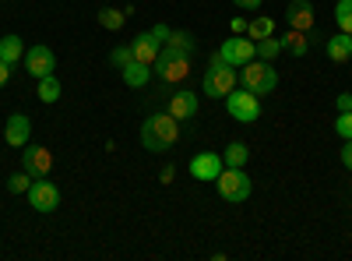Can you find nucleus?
<instances>
[{
	"label": "nucleus",
	"mask_w": 352,
	"mask_h": 261,
	"mask_svg": "<svg viewBox=\"0 0 352 261\" xmlns=\"http://www.w3.org/2000/svg\"><path fill=\"white\" fill-rule=\"evenodd\" d=\"M155 71H159V78L162 81H184L187 74H190V61H169V64H155Z\"/></svg>",
	"instance_id": "a211bd4d"
},
{
	"label": "nucleus",
	"mask_w": 352,
	"mask_h": 261,
	"mask_svg": "<svg viewBox=\"0 0 352 261\" xmlns=\"http://www.w3.org/2000/svg\"><path fill=\"white\" fill-rule=\"evenodd\" d=\"M28 205H32L36 212H43V216L56 212L60 209V187H56L53 180H46V177L32 180V187H28Z\"/></svg>",
	"instance_id": "0eeeda50"
},
{
	"label": "nucleus",
	"mask_w": 352,
	"mask_h": 261,
	"mask_svg": "<svg viewBox=\"0 0 352 261\" xmlns=\"http://www.w3.org/2000/svg\"><path fill=\"white\" fill-rule=\"evenodd\" d=\"M226 106H229V117L240 124H254L261 117V96H254L250 89H232L226 96Z\"/></svg>",
	"instance_id": "423d86ee"
},
{
	"label": "nucleus",
	"mask_w": 352,
	"mask_h": 261,
	"mask_svg": "<svg viewBox=\"0 0 352 261\" xmlns=\"http://www.w3.org/2000/svg\"><path fill=\"white\" fill-rule=\"evenodd\" d=\"M240 81H243V89H250L254 96H268L275 85H278V74H275V67L268 61H257V56H254V61L243 64Z\"/></svg>",
	"instance_id": "f03ea898"
},
{
	"label": "nucleus",
	"mask_w": 352,
	"mask_h": 261,
	"mask_svg": "<svg viewBox=\"0 0 352 261\" xmlns=\"http://www.w3.org/2000/svg\"><path fill=\"white\" fill-rule=\"evenodd\" d=\"M328 56H331L335 64H345L349 56H352V46H349V36L345 32H338V36L328 39Z\"/></svg>",
	"instance_id": "aec40b11"
},
{
	"label": "nucleus",
	"mask_w": 352,
	"mask_h": 261,
	"mask_svg": "<svg viewBox=\"0 0 352 261\" xmlns=\"http://www.w3.org/2000/svg\"><path fill=\"white\" fill-rule=\"evenodd\" d=\"M247 159H250V149H247L243 141H229L226 145V152H222V163L226 166H243Z\"/></svg>",
	"instance_id": "4be33fe9"
},
{
	"label": "nucleus",
	"mask_w": 352,
	"mask_h": 261,
	"mask_svg": "<svg viewBox=\"0 0 352 261\" xmlns=\"http://www.w3.org/2000/svg\"><path fill=\"white\" fill-rule=\"evenodd\" d=\"M180 141V121L173 117V113H155L141 124V145L148 152H169L173 145Z\"/></svg>",
	"instance_id": "f257e3e1"
},
{
	"label": "nucleus",
	"mask_w": 352,
	"mask_h": 261,
	"mask_svg": "<svg viewBox=\"0 0 352 261\" xmlns=\"http://www.w3.org/2000/svg\"><path fill=\"white\" fill-rule=\"evenodd\" d=\"M120 74H124V81L131 85V89H141V85H148L152 67H148V64H138V61H131L127 67H120Z\"/></svg>",
	"instance_id": "6ab92c4d"
},
{
	"label": "nucleus",
	"mask_w": 352,
	"mask_h": 261,
	"mask_svg": "<svg viewBox=\"0 0 352 261\" xmlns=\"http://www.w3.org/2000/svg\"><path fill=\"white\" fill-rule=\"evenodd\" d=\"M215 187L232 205H240V201L250 198V177L243 173V166H222V173L215 177Z\"/></svg>",
	"instance_id": "20e7f679"
},
{
	"label": "nucleus",
	"mask_w": 352,
	"mask_h": 261,
	"mask_svg": "<svg viewBox=\"0 0 352 261\" xmlns=\"http://www.w3.org/2000/svg\"><path fill=\"white\" fill-rule=\"evenodd\" d=\"M342 166H345V169H352V138L345 141V149H342Z\"/></svg>",
	"instance_id": "c756f323"
},
{
	"label": "nucleus",
	"mask_w": 352,
	"mask_h": 261,
	"mask_svg": "<svg viewBox=\"0 0 352 261\" xmlns=\"http://www.w3.org/2000/svg\"><path fill=\"white\" fill-rule=\"evenodd\" d=\"M173 32L169 25H155L152 32H141L134 43H131V50H134V61L138 64H148V67H155V61H159V50H162V43H166V36Z\"/></svg>",
	"instance_id": "39448f33"
},
{
	"label": "nucleus",
	"mask_w": 352,
	"mask_h": 261,
	"mask_svg": "<svg viewBox=\"0 0 352 261\" xmlns=\"http://www.w3.org/2000/svg\"><path fill=\"white\" fill-rule=\"evenodd\" d=\"M222 156L219 152H197L194 159H190V177L194 180H215L219 173H222Z\"/></svg>",
	"instance_id": "ddd939ff"
},
{
	"label": "nucleus",
	"mask_w": 352,
	"mask_h": 261,
	"mask_svg": "<svg viewBox=\"0 0 352 261\" xmlns=\"http://www.w3.org/2000/svg\"><path fill=\"white\" fill-rule=\"evenodd\" d=\"M173 177H176V169H173V166H162V173H159V180H162V184H173Z\"/></svg>",
	"instance_id": "f704fd0d"
},
{
	"label": "nucleus",
	"mask_w": 352,
	"mask_h": 261,
	"mask_svg": "<svg viewBox=\"0 0 352 261\" xmlns=\"http://www.w3.org/2000/svg\"><path fill=\"white\" fill-rule=\"evenodd\" d=\"M236 8H243V11H257L261 8V0H232Z\"/></svg>",
	"instance_id": "473e14b6"
},
{
	"label": "nucleus",
	"mask_w": 352,
	"mask_h": 261,
	"mask_svg": "<svg viewBox=\"0 0 352 261\" xmlns=\"http://www.w3.org/2000/svg\"><path fill=\"white\" fill-rule=\"evenodd\" d=\"M109 61H113L116 67H127V64L134 61V50H131V46H116V50L109 53Z\"/></svg>",
	"instance_id": "c85d7f7f"
},
{
	"label": "nucleus",
	"mask_w": 352,
	"mask_h": 261,
	"mask_svg": "<svg viewBox=\"0 0 352 261\" xmlns=\"http://www.w3.org/2000/svg\"><path fill=\"white\" fill-rule=\"evenodd\" d=\"M28 187H32V177L21 169V173H14V177H8V191L11 194H28Z\"/></svg>",
	"instance_id": "bb28decb"
},
{
	"label": "nucleus",
	"mask_w": 352,
	"mask_h": 261,
	"mask_svg": "<svg viewBox=\"0 0 352 261\" xmlns=\"http://www.w3.org/2000/svg\"><path fill=\"white\" fill-rule=\"evenodd\" d=\"M247 36H250L254 43L275 36V21H272V18H254V21H247Z\"/></svg>",
	"instance_id": "5701e85b"
},
{
	"label": "nucleus",
	"mask_w": 352,
	"mask_h": 261,
	"mask_svg": "<svg viewBox=\"0 0 352 261\" xmlns=\"http://www.w3.org/2000/svg\"><path fill=\"white\" fill-rule=\"evenodd\" d=\"M232 89H236V74H232V67L215 53L212 67L204 71V96H208V99H226Z\"/></svg>",
	"instance_id": "7ed1b4c3"
},
{
	"label": "nucleus",
	"mask_w": 352,
	"mask_h": 261,
	"mask_svg": "<svg viewBox=\"0 0 352 261\" xmlns=\"http://www.w3.org/2000/svg\"><path fill=\"white\" fill-rule=\"evenodd\" d=\"M349 46H352V36H349Z\"/></svg>",
	"instance_id": "c9c22d12"
},
{
	"label": "nucleus",
	"mask_w": 352,
	"mask_h": 261,
	"mask_svg": "<svg viewBox=\"0 0 352 261\" xmlns=\"http://www.w3.org/2000/svg\"><path fill=\"white\" fill-rule=\"evenodd\" d=\"M39 99L43 103H56V99H60V78H56V74L39 78Z\"/></svg>",
	"instance_id": "b1692460"
},
{
	"label": "nucleus",
	"mask_w": 352,
	"mask_h": 261,
	"mask_svg": "<svg viewBox=\"0 0 352 261\" xmlns=\"http://www.w3.org/2000/svg\"><path fill=\"white\" fill-rule=\"evenodd\" d=\"M127 14H131V11L106 8V11H99V25H102V28H109V32H120V28L127 25Z\"/></svg>",
	"instance_id": "412c9836"
},
{
	"label": "nucleus",
	"mask_w": 352,
	"mask_h": 261,
	"mask_svg": "<svg viewBox=\"0 0 352 261\" xmlns=\"http://www.w3.org/2000/svg\"><path fill=\"white\" fill-rule=\"evenodd\" d=\"M229 28H232V36H243V32H247V21H243V18H232Z\"/></svg>",
	"instance_id": "7c9ffc66"
},
{
	"label": "nucleus",
	"mask_w": 352,
	"mask_h": 261,
	"mask_svg": "<svg viewBox=\"0 0 352 261\" xmlns=\"http://www.w3.org/2000/svg\"><path fill=\"white\" fill-rule=\"evenodd\" d=\"M335 131H338V134H342L345 141L352 138V109H342V113H338V121H335Z\"/></svg>",
	"instance_id": "cd10ccee"
},
{
	"label": "nucleus",
	"mask_w": 352,
	"mask_h": 261,
	"mask_svg": "<svg viewBox=\"0 0 352 261\" xmlns=\"http://www.w3.org/2000/svg\"><path fill=\"white\" fill-rule=\"evenodd\" d=\"M335 106H338V113H342V109H352V96H349V92H342V96L335 99Z\"/></svg>",
	"instance_id": "2f4dec72"
},
{
	"label": "nucleus",
	"mask_w": 352,
	"mask_h": 261,
	"mask_svg": "<svg viewBox=\"0 0 352 261\" xmlns=\"http://www.w3.org/2000/svg\"><path fill=\"white\" fill-rule=\"evenodd\" d=\"M194 56V36L190 32H169L162 50H159V61L155 64H169V61H190Z\"/></svg>",
	"instance_id": "6e6552de"
},
{
	"label": "nucleus",
	"mask_w": 352,
	"mask_h": 261,
	"mask_svg": "<svg viewBox=\"0 0 352 261\" xmlns=\"http://www.w3.org/2000/svg\"><path fill=\"white\" fill-rule=\"evenodd\" d=\"M21 169H25L32 180L46 177V173L53 169V152L43 149V145H28V149L21 152Z\"/></svg>",
	"instance_id": "9d476101"
},
{
	"label": "nucleus",
	"mask_w": 352,
	"mask_h": 261,
	"mask_svg": "<svg viewBox=\"0 0 352 261\" xmlns=\"http://www.w3.org/2000/svg\"><path fill=\"white\" fill-rule=\"evenodd\" d=\"M285 21H289V28H300V32H314V28H317L314 4H310V0H292V4L285 8Z\"/></svg>",
	"instance_id": "f8f14e48"
},
{
	"label": "nucleus",
	"mask_w": 352,
	"mask_h": 261,
	"mask_svg": "<svg viewBox=\"0 0 352 261\" xmlns=\"http://www.w3.org/2000/svg\"><path fill=\"white\" fill-rule=\"evenodd\" d=\"M282 53V43L275 39V36H268V39H257V56H261V61H275V56Z\"/></svg>",
	"instance_id": "a878e982"
},
{
	"label": "nucleus",
	"mask_w": 352,
	"mask_h": 261,
	"mask_svg": "<svg viewBox=\"0 0 352 261\" xmlns=\"http://www.w3.org/2000/svg\"><path fill=\"white\" fill-rule=\"evenodd\" d=\"M53 67H56V56H53L50 46H32V50H25V71L32 74L36 81L46 78V74H53Z\"/></svg>",
	"instance_id": "9b49d317"
},
{
	"label": "nucleus",
	"mask_w": 352,
	"mask_h": 261,
	"mask_svg": "<svg viewBox=\"0 0 352 261\" xmlns=\"http://www.w3.org/2000/svg\"><path fill=\"white\" fill-rule=\"evenodd\" d=\"M8 81H11V64H4V61H0V89H4Z\"/></svg>",
	"instance_id": "72a5a7b5"
},
{
	"label": "nucleus",
	"mask_w": 352,
	"mask_h": 261,
	"mask_svg": "<svg viewBox=\"0 0 352 261\" xmlns=\"http://www.w3.org/2000/svg\"><path fill=\"white\" fill-rule=\"evenodd\" d=\"M28 134H32V121H28L25 113H14V117H8L4 141L11 145V149H25V145H28Z\"/></svg>",
	"instance_id": "4468645a"
},
{
	"label": "nucleus",
	"mask_w": 352,
	"mask_h": 261,
	"mask_svg": "<svg viewBox=\"0 0 352 261\" xmlns=\"http://www.w3.org/2000/svg\"><path fill=\"white\" fill-rule=\"evenodd\" d=\"M169 113L176 121H190L194 113H197V92H187V89H180L173 99H169Z\"/></svg>",
	"instance_id": "2eb2a0df"
},
{
	"label": "nucleus",
	"mask_w": 352,
	"mask_h": 261,
	"mask_svg": "<svg viewBox=\"0 0 352 261\" xmlns=\"http://www.w3.org/2000/svg\"><path fill=\"white\" fill-rule=\"evenodd\" d=\"M282 50H289L292 56H307L310 53V43H307V32H300V28H289L285 36H278Z\"/></svg>",
	"instance_id": "dca6fc26"
},
{
	"label": "nucleus",
	"mask_w": 352,
	"mask_h": 261,
	"mask_svg": "<svg viewBox=\"0 0 352 261\" xmlns=\"http://www.w3.org/2000/svg\"><path fill=\"white\" fill-rule=\"evenodd\" d=\"M335 21L345 36H352V0H338L335 4Z\"/></svg>",
	"instance_id": "393cba45"
},
{
	"label": "nucleus",
	"mask_w": 352,
	"mask_h": 261,
	"mask_svg": "<svg viewBox=\"0 0 352 261\" xmlns=\"http://www.w3.org/2000/svg\"><path fill=\"white\" fill-rule=\"evenodd\" d=\"M21 56H25V43L18 36H4V39H0V61H4V64L14 67Z\"/></svg>",
	"instance_id": "f3484780"
},
{
	"label": "nucleus",
	"mask_w": 352,
	"mask_h": 261,
	"mask_svg": "<svg viewBox=\"0 0 352 261\" xmlns=\"http://www.w3.org/2000/svg\"><path fill=\"white\" fill-rule=\"evenodd\" d=\"M219 56L229 64V67H243L247 61H254L257 56V43L254 39H240V36H232L219 46Z\"/></svg>",
	"instance_id": "1a4fd4ad"
}]
</instances>
